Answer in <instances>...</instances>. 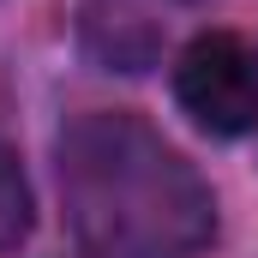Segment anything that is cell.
I'll return each instance as SVG.
<instances>
[{
	"label": "cell",
	"mask_w": 258,
	"mask_h": 258,
	"mask_svg": "<svg viewBox=\"0 0 258 258\" xmlns=\"http://www.w3.org/2000/svg\"><path fill=\"white\" fill-rule=\"evenodd\" d=\"M60 198L84 258H198L216 234L210 186L138 114H78L60 132Z\"/></svg>",
	"instance_id": "6da1fadb"
},
{
	"label": "cell",
	"mask_w": 258,
	"mask_h": 258,
	"mask_svg": "<svg viewBox=\"0 0 258 258\" xmlns=\"http://www.w3.org/2000/svg\"><path fill=\"white\" fill-rule=\"evenodd\" d=\"M174 102L192 126L216 138H240L258 126V60L234 30H204L174 60Z\"/></svg>",
	"instance_id": "7a4b0ae2"
},
{
	"label": "cell",
	"mask_w": 258,
	"mask_h": 258,
	"mask_svg": "<svg viewBox=\"0 0 258 258\" xmlns=\"http://www.w3.org/2000/svg\"><path fill=\"white\" fill-rule=\"evenodd\" d=\"M30 222H36V204H30V180H24L18 156H12V150L0 144V252L24 246Z\"/></svg>",
	"instance_id": "3957f363"
},
{
	"label": "cell",
	"mask_w": 258,
	"mask_h": 258,
	"mask_svg": "<svg viewBox=\"0 0 258 258\" xmlns=\"http://www.w3.org/2000/svg\"><path fill=\"white\" fill-rule=\"evenodd\" d=\"M192 6H198V0H192Z\"/></svg>",
	"instance_id": "277c9868"
}]
</instances>
